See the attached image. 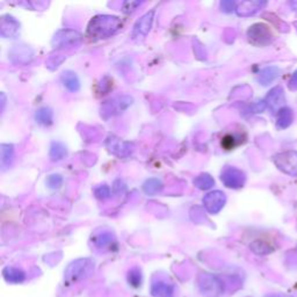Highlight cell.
I'll return each mask as SVG.
<instances>
[{
    "instance_id": "cell-13",
    "label": "cell",
    "mask_w": 297,
    "mask_h": 297,
    "mask_svg": "<svg viewBox=\"0 0 297 297\" xmlns=\"http://www.w3.org/2000/svg\"><path fill=\"white\" fill-rule=\"evenodd\" d=\"M266 4V2H243L239 3L236 7V12L239 16H250L265 7Z\"/></svg>"
},
{
    "instance_id": "cell-4",
    "label": "cell",
    "mask_w": 297,
    "mask_h": 297,
    "mask_svg": "<svg viewBox=\"0 0 297 297\" xmlns=\"http://www.w3.org/2000/svg\"><path fill=\"white\" fill-rule=\"evenodd\" d=\"M83 36L78 31L72 29H63L57 31L52 39V46L55 48H71L80 44Z\"/></svg>"
},
{
    "instance_id": "cell-8",
    "label": "cell",
    "mask_w": 297,
    "mask_h": 297,
    "mask_svg": "<svg viewBox=\"0 0 297 297\" xmlns=\"http://www.w3.org/2000/svg\"><path fill=\"white\" fill-rule=\"evenodd\" d=\"M133 103V99L129 96H117L115 99L109 100L104 105L103 112L101 114L105 116V114L107 113L108 116H113V115H117V114L122 113L125 111L130 105ZM107 116V117H108Z\"/></svg>"
},
{
    "instance_id": "cell-33",
    "label": "cell",
    "mask_w": 297,
    "mask_h": 297,
    "mask_svg": "<svg viewBox=\"0 0 297 297\" xmlns=\"http://www.w3.org/2000/svg\"><path fill=\"white\" fill-rule=\"evenodd\" d=\"M289 88L292 89V91H297V70L294 72L289 81Z\"/></svg>"
},
{
    "instance_id": "cell-29",
    "label": "cell",
    "mask_w": 297,
    "mask_h": 297,
    "mask_svg": "<svg viewBox=\"0 0 297 297\" xmlns=\"http://www.w3.org/2000/svg\"><path fill=\"white\" fill-rule=\"evenodd\" d=\"M94 195L99 200H107V199L111 197V188L107 185L96 187L94 189Z\"/></svg>"
},
{
    "instance_id": "cell-27",
    "label": "cell",
    "mask_w": 297,
    "mask_h": 297,
    "mask_svg": "<svg viewBox=\"0 0 297 297\" xmlns=\"http://www.w3.org/2000/svg\"><path fill=\"white\" fill-rule=\"evenodd\" d=\"M128 283L134 288H138L142 284V272L138 267H134L128 272Z\"/></svg>"
},
{
    "instance_id": "cell-19",
    "label": "cell",
    "mask_w": 297,
    "mask_h": 297,
    "mask_svg": "<svg viewBox=\"0 0 297 297\" xmlns=\"http://www.w3.org/2000/svg\"><path fill=\"white\" fill-rule=\"evenodd\" d=\"M4 278L10 283H21L26 280V274L22 270L15 267H6L3 272Z\"/></svg>"
},
{
    "instance_id": "cell-34",
    "label": "cell",
    "mask_w": 297,
    "mask_h": 297,
    "mask_svg": "<svg viewBox=\"0 0 297 297\" xmlns=\"http://www.w3.org/2000/svg\"><path fill=\"white\" fill-rule=\"evenodd\" d=\"M267 297H282V296H279V295H270V296H267Z\"/></svg>"
},
{
    "instance_id": "cell-25",
    "label": "cell",
    "mask_w": 297,
    "mask_h": 297,
    "mask_svg": "<svg viewBox=\"0 0 297 297\" xmlns=\"http://www.w3.org/2000/svg\"><path fill=\"white\" fill-rule=\"evenodd\" d=\"M14 157V148L13 145L3 144L2 145V166L4 169L8 168L13 161Z\"/></svg>"
},
{
    "instance_id": "cell-30",
    "label": "cell",
    "mask_w": 297,
    "mask_h": 297,
    "mask_svg": "<svg viewBox=\"0 0 297 297\" xmlns=\"http://www.w3.org/2000/svg\"><path fill=\"white\" fill-rule=\"evenodd\" d=\"M141 5H142V3H140V2H127V3L123 4L122 11H123L124 13H133V12Z\"/></svg>"
},
{
    "instance_id": "cell-18",
    "label": "cell",
    "mask_w": 297,
    "mask_h": 297,
    "mask_svg": "<svg viewBox=\"0 0 297 297\" xmlns=\"http://www.w3.org/2000/svg\"><path fill=\"white\" fill-rule=\"evenodd\" d=\"M279 73H280L279 68H276V67L265 68L263 70L259 72L258 81L261 85H263V86H267V85L273 83V81L278 78Z\"/></svg>"
},
{
    "instance_id": "cell-9",
    "label": "cell",
    "mask_w": 297,
    "mask_h": 297,
    "mask_svg": "<svg viewBox=\"0 0 297 297\" xmlns=\"http://www.w3.org/2000/svg\"><path fill=\"white\" fill-rule=\"evenodd\" d=\"M200 288L203 294L215 296L219 295L223 291V283L216 276L210 274H203L200 278Z\"/></svg>"
},
{
    "instance_id": "cell-15",
    "label": "cell",
    "mask_w": 297,
    "mask_h": 297,
    "mask_svg": "<svg viewBox=\"0 0 297 297\" xmlns=\"http://www.w3.org/2000/svg\"><path fill=\"white\" fill-rule=\"evenodd\" d=\"M20 28L19 22L12 16H4L2 20V35L4 38H12L18 34Z\"/></svg>"
},
{
    "instance_id": "cell-5",
    "label": "cell",
    "mask_w": 297,
    "mask_h": 297,
    "mask_svg": "<svg viewBox=\"0 0 297 297\" xmlns=\"http://www.w3.org/2000/svg\"><path fill=\"white\" fill-rule=\"evenodd\" d=\"M93 270V263L87 259H80L77 261L72 262L70 266L68 267L67 271V280L69 281H77L83 278H86L89 275Z\"/></svg>"
},
{
    "instance_id": "cell-21",
    "label": "cell",
    "mask_w": 297,
    "mask_h": 297,
    "mask_svg": "<svg viewBox=\"0 0 297 297\" xmlns=\"http://www.w3.org/2000/svg\"><path fill=\"white\" fill-rule=\"evenodd\" d=\"M193 184L199 189L208 190L215 185V180L209 174H200V176H197L194 179Z\"/></svg>"
},
{
    "instance_id": "cell-12",
    "label": "cell",
    "mask_w": 297,
    "mask_h": 297,
    "mask_svg": "<svg viewBox=\"0 0 297 297\" xmlns=\"http://www.w3.org/2000/svg\"><path fill=\"white\" fill-rule=\"evenodd\" d=\"M265 103L267 105V107L270 108L272 112L280 111V109L283 108L282 107L283 104H284L283 89L280 86L272 89V91L267 94Z\"/></svg>"
},
{
    "instance_id": "cell-7",
    "label": "cell",
    "mask_w": 297,
    "mask_h": 297,
    "mask_svg": "<svg viewBox=\"0 0 297 297\" xmlns=\"http://www.w3.org/2000/svg\"><path fill=\"white\" fill-rule=\"evenodd\" d=\"M226 203L225 194L221 190H214L203 197V206L209 214H218Z\"/></svg>"
},
{
    "instance_id": "cell-31",
    "label": "cell",
    "mask_w": 297,
    "mask_h": 297,
    "mask_svg": "<svg viewBox=\"0 0 297 297\" xmlns=\"http://www.w3.org/2000/svg\"><path fill=\"white\" fill-rule=\"evenodd\" d=\"M222 145L224 146V148L226 150H230V149L235 148V145H236V138H235V136H233V135L225 136L224 138H223V141H222Z\"/></svg>"
},
{
    "instance_id": "cell-32",
    "label": "cell",
    "mask_w": 297,
    "mask_h": 297,
    "mask_svg": "<svg viewBox=\"0 0 297 297\" xmlns=\"http://www.w3.org/2000/svg\"><path fill=\"white\" fill-rule=\"evenodd\" d=\"M221 8L223 12L225 13H230L235 10V3L234 2H222L221 3Z\"/></svg>"
},
{
    "instance_id": "cell-20",
    "label": "cell",
    "mask_w": 297,
    "mask_h": 297,
    "mask_svg": "<svg viewBox=\"0 0 297 297\" xmlns=\"http://www.w3.org/2000/svg\"><path fill=\"white\" fill-rule=\"evenodd\" d=\"M35 120L39 124L47 125L48 127V125L52 124V122H54V113H52L50 108L42 107L40 108L39 111H36Z\"/></svg>"
},
{
    "instance_id": "cell-6",
    "label": "cell",
    "mask_w": 297,
    "mask_h": 297,
    "mask_svg": "<svg viewBox=\"0 0 297 297\" xmlns=\"http://www.w3.org/2000/svg\"><path fill=\"white\" fill-rule=\"evenodd\" d=\"M221 180L227 188L238 189L245 185L246 176L241 170L236 168H226L222 172Z\"/></svg>"
},
{
    "instance_id": "cell-16",
    "label": "cell",
    "mask_w": 297,
    "mask_h": 297,
    "mask_svg": "<svg viewBox=\"0 0 297 297\" xmlns=\"http://www.w3.org/2000/svg\"><path fill=\"white\" fill-rule=\"evenodd\" d=\"M60 80H62V84L70 92L76 93V92L79 91L80 81L75 72L67 71V72L62 73V76H60Z\"/></svg>"
},
{
    "instance_id": "cell-10",
    "label": "cell",
    "mask_w": 297,
    "mask_h": 297,
    "mask_svg": "<svg viewBox=\"0 0 297 297\" xmlns=\"http://www.w3.org/2000/svg\"><path fill=\"white\" fill-rule=\"evenodd\" d=\"M106 144H107V148L109 151L113 152L114 154H116L117 157H127L131 153V150H133L131 144L128 143V142L121 141L120 138L114 137V136L108 137L107 143Z\"/></svg>"
},
{
    "instance_id": "cell-14",
    "label": "cell",
    "mask_w": 297,
    "mask_h": 297,
    "mask_svg": "<svg viewBox=\"0 0 297 297\" xmlns=\"http://www.w3.org/2000/svg\"><path fill=\"white\" fill-rule=\"evenodd\" d=\"M174 292L176 289L173 284L162 281V280L153 282L151 286V295L154 297H173Z\"/></svg>"
},
{
    "instance_id": "cell-23",
    "label": "cell",
    "mask_w": 297,
    "mask_h": 297,
    "mask_svg": "<svg viewBox=\"0 0 297 297\" xmlns=\"http://www.w3.org/2000/svg\"><path fill=\"white\" fill-rule=\"evenodd\" d=\"M49 156H50L51 160L54 161L63 159V158L67 156V148H65V145L63 143H60V142H54L50 146V153H49Z\"/></svg>"
},
{
    "instance_id": "cell-3",
    "label": "cell",
    "mask_w": 297,
    "mask_h": 297,
    "mask_svg": "<svg viewBox=\"0 0 297 297\" xmlns=\"http://www.w3.org/2000/svg\"><path fill=\"white\" fill-rule=\"evenodd\" d=\"M275 165L280 171L288 176H297V151H286L276 154L273 158Z\"/></svg>"
},
{
    "instance_id": "cell-24",
    "label": "cell",
    "mask_w": 297,
    "mask_h": 297,
    "mask_svg": "<svg viewBox=\"0 0 297 297\" xmlns=\"http://www.w3.org/2000/svg\"><path fill=\"white\" fill-rule=\"evenodd\" d=\"M250 249L252 250L253 253L259 254V255H266V254H270L271 252H273V247L263 241L252 242L250 245Z\"/></svg>"
},
{
    "instance_id": "cell-11",
    "label": "cell",
    "mask_w": 297,
    "mask_h": 297,
    "mask_svg": "<svg viewBox=\"0 0 297 297\" xmlns=\"http://www.w3.org/2000/svg\"><path fill=\"white\" fill-rule=\"evenodd\" d=\"M154 19V10L148 12V13L144 14L142 18L138 20L135 26H134L133 35L134 36H145L148 35L153 23Z\"/></svg>"
},
{
    "instance_id": "cell-2",
    "label": "cell",
    "mask_w": 297,
    "mask_h": 297,
    "mask_svg": "<svg viewBox=\"0 0 297 297\" xmlns=\"http://www.w3.org/2000/svg\"><path fill=\"white\" fill-rule=\"evenodd\" d=\"M247 38L249 41L258 47H265L273 42L274 35L270 27L266 26L263 23H255L253 26H251L247 30Z\"/></svg>"
},
{
    "instance_id": "cell-1",
    "label": "cell",
    "mask_w": 297,
    "mask_h": 297,
    "mask_svg": "<svg viewBox=\"0 0 297 297\" xmlns=\"http://www.w3.org/2000/svg\"><path fill=\"white\" fill-rule=\"evenodd\" d=\"M122 27L120 18L113 15H96L88 23L87 36L91 40H103L112 36Z\"/></svg>"
},
{
    "instance_id": "cell-28",
    "label": "cell",
    "mask_w": 297,
    "mask_h": 297,
    "mask_svg": "<svg viewBox=\"0 0 297 297\" xmlns=\"http://www.w3.org/2000/svg\"><path fill=\"white\" fill-rule=\"evenodd\" d=\"M47 185L49 188L51 189H57L59 188L60 186L63 185V178L59 174H51L47 179Z\"/></svg>"
},
{
    "instance_id": "cell-22",
    "label": "cell",
    "mask_w": 297,
    "mask_h": 297,
    "mask_svg": "<svg viewBox=\"0 0 297 297\" xmlns=\"http://www.w3.org/2000/svg\"><path fill=\"white\" fill-rule=\"evenodd\" d=\"M162 189V184L160 180H158V179H149V180H146L143 185V190L146 195H150V196H153V195H156L160 192Z\"/></svg>"
},
{
    "instance_id": "cell-26",
    "label": "cell",
    "mask_w": 297,
    "mask_h": 297,
    "mask_svg": "<svg viewBox=\"0 0 297 297\" xmlns=\"http://www.w3.org/2000/svg\"><path fill=\"white\" fill-rule=\"evenodd\" d=\"M114 242V237L111 233H101L99 235H95L93 238V243L97 247V249H105L111 245Z\"/></svg>"
},
{
    "instance_id": "cell-17",
    "label": "cell",
    "mask_w": 297,
    "mask_h": 297,
    "mask_svg": "<svg viewBox=\"0 0 297 297\" xmlns=\"http://www.w3.org/2000/svg\"><path fill=\"white\" fill-rule=\"evenodd\" d=\"M294 121V114L292 111L288 107H283L278 112V116H276V127L279 129H286L289 127Z\"/></svg>"
}]
</instances>
